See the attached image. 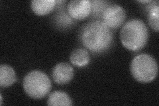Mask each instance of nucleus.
Returning a JSON list of instances; mask_svg holds the SVG:
<instances>
[{
    "label": "nucleus",
    "mask_w": 159,
    "mask_h": 106,
    "mask_svg": "<svg viewBox=\"0 0 159 106\" xmlns=\"http://www.w3.org/2000/svg\"><path fill=\"white\" fill-rule=\"evenodd\" d=\"M148 39V29L142 20L133 19L124 24L120 32L123 45L129 50L137 52L146 45Z\"/></svg>",
    "instance_id": "2"
},
{
    "label": "nucleus",
    "mask_w": 159,
    "mask_h": 106,
    "mask_svg": "<svg viewBox=\"0 0 159 106\" xmlns=\"http://www.w3.org/2000/svg\"><path fill=\"white\" fill-rule=\"evenodd\" d=\"M71 63L78 67L87 66L90 60V57L88 50L85 48H78L74 49L70 56Z\"/></svg>",
    "instance_id": "10"
},
{
    "label": "nucleus",
    "mask_w": 159,
    "mask_h": 106,
    "mask_svg": "<svg viewBox=\"0 0 159 106\" xmlns=\"http://www.w3.org/2000/svg\"><path fill=\"white\" fill-rule=\"evenodd\" d=\"M102 19V22L109 28L117 29L125 22L126 19L125 10L117 4L109 5L103 11Z\"/></svg>",
    "instance_id": "5"
},
{
    "label": "nucleus",
    "mask_w": 159,
    "mask_h": 106,
    "mask_svg": "<svg viewBox=\"0 0 159 106\" xmlns=\"http://www.w3.org/2000/svg\"><path fill=\"white\" fill-rule=\"evenodd\" d=\"M80 40L84 47L94 53L105 52L113 43L111 29L101 21L86 23L80 33Z\"/></svg>",
    "instance_id": "1"
},
{
    "label": "nucleus",
    "mask_w": 159,
    "mask_h": 106,
    "mask_svg": "<svg viewBox=\"0 0 159 106\" xmlns=\"http://www.w3.org/2000/svg\"><path fill=\"white\" fill-rule=\"evenodd\" d=\"M23 85L29 96L35 99L45 98L52 88L48 76L39 70L29 72L23 79Z\"/></svg>",
    "instance_id": "4"
},
{
    "label": "nucleus",
    "mask_w": 159,
    "mask_h": 106,
    "mask_svg": "<svg viewBox=\"0 0 159 106\" xmlns=\"http://www.w3.org/2000/svg\"><path fill=\"white\" fill-rule=\"evenodd\" d=\"M52 78L54 82L59 85L69 83L74 76V70L72 66L67 62H60L52 70Z\"/></svg>",
    "instance_id": "7"
},
{
    "label": "nucleus",
    "mask_w": 159,
    "mask_h": 106,
    "mask_svg": "<svg viewBox=\"0 0 159 106\" xmlns=\"http://www.w3.org/2000/svg\"><path fill=\"white\" fill-rule=\"evenodd\" d=\"M69 16L72 19L83 20L92 12V3L89 0H72L67 6Z\"/></svg>",
    "instance_id": "6"
},
{
    "label": "nucleus",
    "mask_w": 159,
    "mask_h": 106,
    "mask_svg": "<svg viewBox=\"0 0 159 106\" xmlns=\"http://www.w3.org/2000/svg\"><path fill=\"white\" fill-rule=\"evenodd\" d=\"M48 105H72V101L69 95L64 92L55 91L49 95L47 99Z\"/></svg>",
    "instance_id": "12"
},
{
    "label": "nucleus",
    "mask_w": 159,
    "mask_h": 106,
    "mask_svg": "<svg viewBox=\"0 0 159 106\" xmlns=\"http://www.w3.org/2000/svg\"><path fill=\"white\" fill-rule=\"evenodd\" d=\"M147 12V19L150 26L158 32L159 23V2L158 1H151L146 7Z\"/></svg>",
    "instance_id": "11"
},
{
    "label": "nucleus",
    "mask_w": 159,
    "mask_h": 106,
    "mask_svg": "<svg viewBox=\"0 0 159 106\" xmlns=\"http://www.w3.org/2000/svg\"><path fill=\"white\" fill-rule=\"evenodd\" d=\"M57 6L55 0H33L31 7L37 16H46L52 12Z\"/></svg>",
    "instance_id": "8"
},
{
    "label": "nucleus",
    "mask_w": 159,
    "mask_h": 106,
    "mask_svg": "<svg viewBox=\"0 0 159 106\" xmlns=\"http://www.w3.org/2000/svg\"><path fill=\"white\" fill-rule=\"evenodd\" d=\"M0 98H1V101H0V104L2 105V102H3V99H2V95H0Z\"/></svg>",
    "instance_id": "14"
},
{
    "label": "nucleus",
    "mask_w": 159,
    "mask_h": 106,
    "mask_svg": "<svg viewBox=\"0 0 159 106\" xmlns=\"http://www.w3.org/2000/svg\"><path fill=\"white\" fill-rule=\"evenodd\" d=\"M16 73L12 67L7 64L0 66V86H11L16 81Z\"/></svg>",
    "instance_id": "9"
},
{
    "label": "nucleus",
    "mask_w": 159,
    "mask_h": 106,
    "mask_svg": "<svg viewBox=\"0 0 159 106\" xmlns=\"http://www.w3.org/2000/svg\"><path fill=\"white\" fill-rule=\"evenodd\" d=\"M131 72L137 81L148 83L153 81L158 74L155 58L148 54H141L134 57L131 63Z\"/></svg>",
    "instance_id": "3"
},
{
    "label": "nucleus",
    "mask_w": 159,
    "mask_h": 106,
    "mask_svg": "<svg viewBox=\"0 0 159 106\" xmlns=\"http://www.w3.org/2000/svg\"><path fill=\"white\" fill-rule=\"evenodd\" d=\"M92 13L93 16H102V13L105 9L108 6L107 2L105 1H92Z\"/></svg>",
    "instance_id": "13"
}]
</instances>
